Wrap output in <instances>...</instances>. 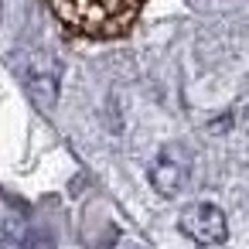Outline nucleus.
Here are the masks:
<instances>
[{
	"instance_id": "nucleus-2",
	"label": "nucleus",
	"mask_w": 249,
	"mask_h": 249,
	"mask_svg": "<svg viewBox=\"0 0 249 249\" xmlns=\"http://www.w3.org/2000/svg\"><path fill=\"white\" fill-rule=\"evenodd\" d=\"M178 229H181L191 242H201V246H218V242H225V235H229V222H225L222 208H215V205H208V201L188 205V208L178 215Z\"/></svg>"
},
{
	"instance_id": "nucleus-3",
	"label": "nucleus",
	"mask_w": 249,
	"mask_h": 249,
	"mask_svg": "<svg viewBox=\"0 0 249 249\" xmlns=\"http://www.w3.org/2000/svg\"><path fill=\"white\" fill-rule=\"evenodd\" d=\"M191 178V157L181 147H167L150 164V181L160 195H178Z\"/></svg>"
},
{
	"instance_id": "nucleus-1",
	"label": "nucleus",
	"mask_w": 249,
	"mask_h": 249,
	"mask_svg": "<svg viewBox=\"0 0 249 249\" xmlns=\"http://www.w3.org/2000/svg\"><path fill=\"white\" fill-rule=\"evenodd\" d=\"M52 4L69 24L92 35H109L130 21L140 0H52Z\"/></svg>"
}]
</instances>
